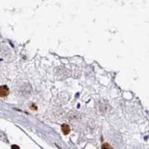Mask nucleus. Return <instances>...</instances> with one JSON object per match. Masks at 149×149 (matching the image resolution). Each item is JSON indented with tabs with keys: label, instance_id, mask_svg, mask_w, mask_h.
I'll return each instance as SVG.
<instances>
[{
	"label": "nucleus",
	"instance_id": "1",
	"mask_svg": "<svg viewBox=\"0 0 149 149\" xmlns=\"http://www.w3.org/2000/svg\"><path fill=\"white\" fill-rule=\"evenodd\" d=\"M9 94V89L7 86L0 87V97H6Z\"/></svg>",
	"mask_w": 149,
	"mask_h": 149
},
{
	"label": "nucleus",
	"instance_id": "2",
	"mask_svg": "<svg viewBox=\"0 0 149 149\" xmlns=\"http://www.w3.org/2000/svg\"><path fill=\"white\" fill-rule=\"evenodd\" d=\"M61 129H62V131H63V134H69V133H70V128L69 126L67 125H63L61 127Z\"/></svg>",
	"mask_w": 149,
	"mask_h": 149
}]
</instances>
